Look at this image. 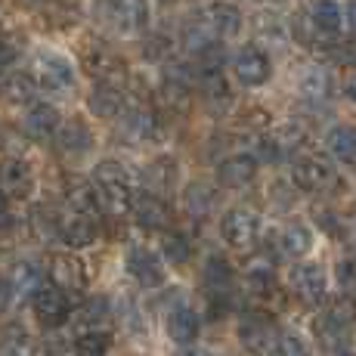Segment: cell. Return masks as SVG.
Returning a JSON list of instances; mask_svg holds the SVG:
<instances>
[{"instance_id": "6da1fadb", "label": "cell", "mask_w": 356, "mask_h": 356, "mask_svg": "<svg viewBox=\"0 0 356 356\" xmlns=\"http://www.w3.org/2000/svg\"><path fill=\"white\" fill-rule=\"evenodd\" d=\"M93 189H97L99 204L108 214L121 217L130 211L134 195H130V177L118 161H99L93 168Z\"/></svg>"}, {"instance_id": "7a4b0ae2", "label": "cell", "mask_w": 356, "mask_h": 356, "mask_svg": "<svg viewBox=\"0 0 356 356\" xmlns=\"http://www.w3.org/2000/svg\"><path fill=\"white\" fill-rule=\"evenodd\" d=\"M93 13H97V19L108 31L118 34H136L149 22L146 0H97Z\"/></svg>"}, {"instance_id": "3957f363", "label": "cell", "mask_w": 356, "mask_h": 356, "mask_svg": "<svg viewBox=\"0 0 356 356\" xmlns=\"http://www.w3.org/2000/svg\"><path fill=\"white\" fill-rule=\"evenodd\" d=\"M279 338L282 334H279V325L270 313H245L238 323V341L251 353H273Z\"/></svg>"}, {"instance_id": "277c9868", "label": "cell", "mask_w": 356, "mask_h": 356, "mask_svg": "<svg viewBox=\"0 0 356 356\" xmlns=\"http://www.w3.org/2000/svg\"><path fill=\"white\" fill-rule=\"evenodd\" d=\"M353 323H356V298H350V294H341V298L328 300L323 319L316 323V334L334 344V341L344 334V328H350Z\"/></svg>"}, {"instance_id": "5b68a950", "label": "cell", "mask_w": 356, "mask_h": 356, "mask_svg": "<svg viewBox=\"0 0 356 356\" xmlns=\"http://www.w3.org/2000/svg\"><path fill=\"white\" fill-rule=\"evenodd\" d=\"M220 232L227 238V245L232 248H251L257 242V232H260V220L254 211L248 208H232L223 214L220 220Z\"/></svg>"}, {"instance_id": "8992f818", "label": "cell", "mask_w": 356, "mask_h": 356, "mask_svg": "<svg viewBox=\"0 0 356 356\" xmlns=\"http://www.w3.org/2000/svg\"><path fill=\"white\" fill-rule=\"evenodd\" d=\"M50 279H53V285L65 294L87 291V270L74 254H53L50 257Z\"/></svg>"}, {"instance_id": "52a82bcc", "label": "cell", "mask_w": 356, "mask_h": 356, "mask_svg": "<svg viewBox=\"0 0 356 356\" xmlns=\"http://www.w3.org/2000/svg\"><path fill=\"white\" fill-rule=\"evenodd\" d=\"M291 180L300 189H307V193H323V189H328L334 183V168L325 159H316V155L298 159L291 168Z\"/></svg>"}, {"instance_id": "ba28073f", "label": "cell", "mask_w": 356, "mask_h": 356, "mask_svg": "<svg viewBox=\"0 0 356 356\" xmlns=\"http://www.w3.org/2000/svg\"><path fill=\"white\" fill-rule=\"evenodd\" d=\"M38 84L44 90H68L74 84V72L72 63L59 53H40L38 56Z\"/></svg>"}, {"instance_id": "9c48e42d", "label": "cell", "mask_w": 356, "mask_h": 356, "mask_svg": "<svg viewBox=\"0 0 356 356\" xmlns=\"http://www.w3.org/2000/svg\"><path fill=\"white\" fill-rule=\"evenodd\" d=\"M68 313H72V304H68L65 291H59V289H40L38 294H34V316H38L40 325H47V328L65 325Z\"/></svg>"}, {"instance_id": "30bf717a", "label": "cell", "mask_w": 356, "mask_h": 356, "mask_svg": "<svg viewBox=\"0 0 356 356\" xmlns=\"http://www.w3.org/2000/svg\"><path fill=\"white\" fill-rule=\"evenodd\" d=\"M232 72L242 81L245 87H260L270 78V59L266 53H260L257 47H242V50L232 56Z\"/></svg>"}, {"instance_id": "8fae6325", "label": "cell", "mask_w": 356, "mask_h": 356, "mask_svg": "<svg viewBox=\"0 0 356 356\" xmlns=\"http://www.w3.org/2000/svg\"><path fill=\"white\" fill-rule=\"evenodd\" d=\"M289 282H291V291L298 294L304 304H319V300L325 298V273H323V266H316V264L294 266Z\"/></svg>"}, {"instance_id": "7c38bea8", "label": "cell", "mask_w": 356, "mask_h": 356, "mask_svg": "<svg viewBox=\"0 0 356 356\" xmlns=\"http://www.w3.org/2000/svg\"><path fill=\"white\" fill-rule=\"evenodd\" d=\"M34 186L31 168L25 164L19 155H10V159L0 161V193L6 198H25Z\"/></svg>"}, {"instance_id": "4fadbf2b", "label": "cell", "mask_w": 356, "mask_h": 356, "mask_svg": "<svg viewBox=\"0 0 356 356\" xmlns=\"http://www.w3.org/2000/svg\"><path fill=\"white\" fill-rule=\"evenodd\" d=\"M118 134L121 140L130 143V146H136V143H146L152 140L155 134H159V118H155V112H149V108H130V112L121 115V124H118Z\"/></svg>"}, {"instance_id": "5bb4252c", "label": "cell", "mask_w": 356, "mask_h": 356, "mask_svg": "<svg viewBox=\"0 0 356 356\" xmlns=\"http://www.w3.org/2000/svg\"><path fill=\"white\" fill-rule=\"evenodd\" d=\"M127 270L143 289H155V285L164 282L161 260L155 257L149 248H130L127 251Z\"/></svg>"}, {"instance_id": "9a60e30c", "label": "cell", "mask_w": 356, "mask_h": 356, "mask_svg": "<svg viewBox=\"0 0 356 356\" xmlns=\"http://www.w3.org/2000/svg\"><path fill=\"white\" fill-rule=\"evenodd\" d=\"M56 146L59 155H65V159H81L93 149V134L84 121H68L56 130Z\"/></svg>"}, {"instance_id": "2e32d148", "label": "cell", "mask_w": 356, "mask_h": 356, "mask_svg": "<svg viewBox=\"0 0 356 356\" xmlns=\"http://www.w3.org/2000/svg\"><path fill=\"white\" fill-rule=\"evenodd\" d=\"M130 211H134L136 223L146 229H164L170 223V208L164 204V198H159L155 193L136 195L134 204H130Z\"/></svg>"}, {"instance_id": "e0dca14e", "label": "cell", "mask_w": 356, "mask_h": 356, "mask_svg": "<svg viewBox=\"0 0 356 356\" xmlns=\"http://www.w3.org/2000/svg\"><path fill=\"white\" fill-rule=\"evenodd\" d=\"M257 174V159L254 155H232L217 168V180L223 183L227 189H242L254 180Z\"/></svg>"}, {"instance_id": "ac0fdd59", "label": "cell", "mask_w": 356, "mask_h": 356, "mask_svg": "<svg viewBox=\"0 0 356 356\" xmlns=\"http://www.w3.org/2000/svg\"><path fill=\"white\" fill-rule=\"evenodd\" d=\"M59 130V112L50 106V102H38V106L29 108L25 115V134L31 140H50Z\"/></svg>"}, {"instance_id": "d6986e66", "label": "cell", "mask_w": 356, "mask_h": 356, "mask_svg": "<svg viewBox=\"0 0 356 356\" xmlns=\"http://www.w3.org/2000/svg\"><path fill=\"white\" fill-rule=\"evenodd\" d=\"M87 106H90V112L99 115V118H115V115L124 112V93H121L118 84L99 81V84L93 87L90 99H87Z\"/></svg>"}, {"instance_id": "ffe728a7", "label": "cell", "mask_w": 356, "mask_h": 356, "mask_svg": "<svg viewBox=\"0 0 356 356\" xmlns=\"http://www.w3.org/2000/svg\"><path fill=\"white\" fill-rule=\"evenodd\" d=\"M59 236H63L65 245H72V248H87V245L97 242L99 229L90 214H72L63 227H59Z\"/></svg>"}, {"instance_id": "44dd1931", "label": "cell", "mask_w": 356, "mask_h": 356, "mask_svg": "<svg viewBox=\"0 0 356 356\" xmlns=\"http://www.w3.org/2000/svg\"><path fill=\"white\" fill-rule=\"evenodd\" d=\"M208 25L214 29L217 38H236L238 29H242V13L238 6L227 3V0H217V3L208 6Z\"/></svg>"}, {"instance_id": "7402d4cb", "label": "cell", "mask_w": 356, "mask_h": 356, "mask_svg": "<svg viewBox=\"0 0 356 356\" xmlns=\"http://www.w3.org/2000/svg\"><path fill=\"white\" fill-rule=\"evenodd\" d=\"M276 245H279V254H282V257L298 260V257H304L307 251H310L313 236H310V229H307L304 223H289V227L279 229Z\"/></svg>"}, {"instance_id": "603a6c76", "label": "cell", "mask_w": 356, "mask_h": 356, "mask_svg": "<svg viewBox=\"0 0 356 356\" xmlns=\"http://www.w3.org/2000/svg\"><path fill=\"white\" fill-rule=\"evenodd\" d=\"M168 334H170V341L189 347L198 338V316L189 307H174L168 313Z\"/></svg>"}, {"instance_id": "cb8c5ba5", "label": "cell", "mask_w": 356, "mask_h": 356, "mask_svg": "<svg viewBox=\"0 0 356 356\" xmlns=\"http://www.w3.org/2000/svg\"><path fill=\"white\" fill-rule=\"evenodd\" d=\"M65 202L72 204V211L74 214H97L99 211V198H97V189H93V183H87V180H68V186H65Z\"/></svg>"}, {"instance_id": "d4e9b609", "label": "cell", "mask_w": 356, "mask_h": 356, "mask_svg": "<svg viewBox=\"0 0 356 356\" xmlns=\"http://www.w3.org/2000/svg\"><path fill=\"white\" fill-rule=\"evenodd\" d=\"M304 10L310 13L313 22H316L319 29H325L328 34H334V38H338L341 22H344V10H341L338 0H307Z\"/></svg>"}, {"instance_id": "484cf974", "label": "cell", "mask_w": 356, "mask_h": 356, "mask_svg": "<svg viewBox=\"0 0 356 356\" xmlns=\"http://www.w3.org/2000/svg\"><path fill=\"white\" fill-rule=\"evenodd\" d=\"M325 146L338 161H356V127L353 124L332 127L325 136Z\"/></svg>"}, {"instance_id": "4316f807", "label": "cell", "mask_w": 356, "mask_h": 356, "mask_svg": "<svg viewBox=\"0 0 356 356\" xmlns=\"http://www.w3.org/2000/svg\"><path fill=\"white\" fill-rule=\"evenodd\" d=\"M291 29H294V38H298L300 44H307V47H328L334 40V34H328L325 29H319L307 10H300L298 16H294Z\"/></svg>"}, {"instance_id": "83f0119b", "label": "cell", "mask_w": 356, "mask_h": 356, "mask_svg": "<svg viewBox=\"0 0 356 356\" xmlns=\"http://www.w3.org/2000/svg\"><path fill=\"white\" fill-rule=\"evenodd\" d=\"M214 44H217V34L208 25V19H195V22H189L186 29H183V47H186L189 53H195V56H202V53Z\"/></svg>"}, {"instance_id": "f1b7e54d", "label": "cell", "mask_w": 356, "mask_h": 356, "mask_svg": "<svg viewBox=\"0 0 356 356\" xmlns=\"http://www.w3.org/2000/svg\"><path fill=\"white\" fill-rule=\"evenodd\" d=\"M273 260L266 257V254H257V257H251L248 264H245V279H248V285H251V291L254 294H264V291H270L273 289Z\"/></svg>"}, {"instance_id": "f546056e", "label": "cell", "mask_w": 356, "mask_h": 356, "mask_svg": "<svg viewBox=\"0 0 356 356\" xmlns=\"http://www.w3.org/2000/svg\"><path fill=\"white\" fill-rule=\"evenodd\" d=\"M300 90L310 99H328L332 97V74H328L323 65L307 68L304 78H300Z\"/></svg>"}, {"instance_id": "4dcf8cb0", "label": "cell", "mask_w": 356, "mask_h": 356, "mask_svg": "<svg viewBox=\"0 0 356 356\" xmlns=\"http://www.w3.org/2000/svg\"><path fill=\"white\" fill-rule=\"evenodd\" d=\"M72 347H74V356H106L108 347H112V334L90 328V332L78 334V341Z\"/></svg>"}, {"instance_id": "1f68e13d", "label": "cell", "mask_w": 356, "mask_h": 356, "mask_svg": "<svg viewBox=\"0 0 356 356\" xmlns=\"http://www.w3.org/2000/svg\"><path fill=\"white\" fill-rule=\"evenodd\" d=\"M202 97L208 99V106H227L229 102V87H227V78L220 72H202Z\"/></svg>"}, {"instance_id": "d6a6232c", "label": "cell", "mask_w": 356, "mask_h": 356, "mask_svg": "<svg viewBox=\"0 0 356 356\" xmlns=\"http://www.w3.org/2000/svg\"><path fill=\"white\" fill-rule=\"evenodd\" d=\"M3 356H40V344L22 332V328H6L3 338Z\"/></svg>"}, {"instance_id": "836d02e7", "label": "cell", "mask_w": 356, "mask_h": 356, "mask_svg": "<svg viewBox=\"0 0 356 356\" xmlns=\"http://www.w3.org/2000/svg\"><path fill=\"white\" fill-rule=\"evenodd\" d=\"M183 204H186V211L193 217H204L211 208H214V189L204 186V183H193V186H186Z\"/></svg>"}, {"instance_id": "e575fe53", "label": "cell", "mask_w": 356, "mask_h": 356, "mask_svg": "<svg viewBox=\"0 0 356 356\" xmlns=\"http://www.w3.org/2000/svg\"><path fill=\"white\" fill-rule=\"evenodd\" d=\"M3 93H6V99H10V102H31L34 93H38V81H34L31 74L16 72V74H10V78H6Z\"/></svg>"}, {"instance_id": "d590c367", "label": "cell", "mask_w": 356, "mask_h": 356, "mask_svg": "<svg viewBox=\"0 0 356 356\" xmlns=\"http://www.w3.org/2000/svg\"><path fill=\"white\" fill-rule=\"evenodd\" d=\"M38 282H40V270L31 264V260H19L10 273V289L13 294L16 291H38Z\"/></svg>"}, {"instance_id": "8d00e7d4", "label": "cell", "mask_w": 356, "mask_h": 356, "mask_svg": "<svg viewBox=\"0 0 356 356\" xmlns=\"http://www.w3.org/2000/svg\"><path fill=\"white\" fill-rule=\"evenodd\" d=\"M204 282L211 285V291L227 294L229 282H232V270H229L227 260H223V257H211L208 266H204Z\"/></svg>"}, {"instance_id": "74e56055", "label": "cell", "mask_w": 356, "mask_h": 356, "mask_svg": "<svg viewBox=\"0 0 356 356\" xmlns=\"http://www.w3.org/2000/svg\"><path fill=\"white\" fill-rule=\"evenodd\" d=\"M161 254L170 260V264H186L189 254H193V248H189L186 236H180V232H164L161 236Z\"/></svg>"}, {"instance_id": "f35d334b", "label": "cell", "mask_w": 356, "mask_h": 356, "mask_svg": "<svg viewBox=\"0 0 356 356\" xmlns=\"http://www.w3.org/2000/svg\"><path fill=\"white\" fill-rule=\"evenodd\" d=\"M143 180H146V186H152V189H168L170 183H174V161H168V159L152 161L146 168V174H143Z\"/></svg>"}, {"instance_id": "ab89813d", "label": "cell", "mask_w": 356, "mask_h": 356, "mask_svg": "<svg viewBox=\"0 0 356 356\" xmlns=\"http://www.w3.org/2000/svg\"><path fill=\"white\" fill-rule=\"evenodd\" d=\"M161 102L170 112H186L189 108V84H177V81H164Z\"/></svg>"}, {"instance_id": "60d3db41", "label": "cell", "mask_w": 356, "mask_h": 356, "mask_svg": "<svg viewBox=\"0 0 356 356\" xmlns=\"http://www.w3.org/2000/svg\"><path fill=\"white\" fill-rule=\"evenodd\" d=\"M273 356H310V347L300 334H282L279 344L273 347Z\"/></svg>"}, {"instance_id": "b9f144b4", "label": "cell", "mask_w": 356, "mask_h": 356, "mask_svg": "<svg viewBox=\"0 0 356 356\" xmlns=\"http://www.w3.org/2000/svg\"><path fill=\"white\" fill-rule=\"evenodd\" d=\"M338 282H341V291L356 298V257L338 264Z\"/></svg>"}, {"instance_id": "7bdbcfd3", "label": "cell", "mask_w": 356, "mask_h": 356, "mask_svg": "<svg viewBox=\"0 0 356 356\" xmlns=\"http://www.w3.org/2000/svg\"><path fill=\"white\" fill-rule=\"evenodd\" d=\"M106 310H108V304L102 298H97V300H90V304H87L84 310L78 313V316L84 319L87 325H93V323H99V319H106Z\"/></svg>"}, {"instance_id": "ee69618b", "label": "cell", "mask_w": 356, "mask_h": 356, "mask_svg": "<svg viewBox=\"0 0 356 356\" xmlns=\"http://www.w3.org/2000/svg\"><path fill=\"white\" fill-rule=\"evenodd\" d=\"M16 56H19V47L13 44V40H0V68L13 65L16 63Z\"/></svg>"}, {"instance_id": "f6af8a7d", "label": "cell", "mask_w": 356, "mask_h": 356, "mask_svg": "<svg viewBox=\"0 0 356 356\" xmlns=\"http://www.w3.org/2000/svg\"><path fill=\"white\" fill-rule=\"evenodd\" d=\"M10 223V211H6V195L0 193V227H6Z\"/></svg>"}, {"instance_id": "bcb514c9", "label": "cell", "mask_w": 356, "mask_h": 356, "mask_svg": "<svg viewBox=\"0 0 356 356\" xmlns=\"http://www.w3.org/2000/svg\"><path fill=\"white\" fill-rule=\"evenodd\" d=\"M347 19H350V29L356 34V0H350V6H347Z\"/></svg>"}, {"instance_id": "7dc6e473", "label": "cell", "mask_w": 356, "mask_h": 356, "mask_svg": "<svg viewBox=\"0 0 356 356\" xmlns=\"http://www.w3.org/2000/svg\"><path fill=\"white\" fill-rule=\"evenodd\" d=\"M180 356H211L208 350H202V347H186V350H183Z\"/></svg>"}, {"instance_id": "c3c4849f", "label": "cell", "mask_w": 356, "mask_h": 356, "mask_svg": "<svg viewBox=\"0 0 356 356\" xmlns=\"http://www.w3.org/2000/svg\"><path fill=\"white\" fill-rule=\"evenodd\" d=\"M347 93H350V97L356 99V74H353V78H350V81H347Z\"/></svg>"}, {"instance_id": "681fc988", "label": "cell", "mask_w": 356, "mask_h": 356, "mask_svg": "<svg viewBox=\"0 0 356 356\" xmlns=\"http://www.w3.org/2000/svg\"><path fill=\"white\" fill-rule=\"evenodd\" d=\"M338 356H356V353H338Z\"/></svg>"}]
</instances>
